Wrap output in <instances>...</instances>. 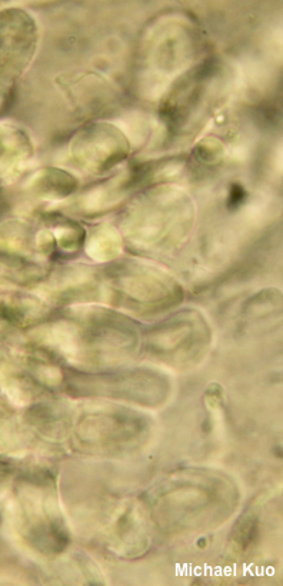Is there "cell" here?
<instances>
[{"instance_id":"6da1fadb","label":"cell","mask_w":283,"mask_h":586,"mask_svg":"<svg viewBox=\"0 0 283 586\" xmlns=\"http://www.w3.org/2000/svg\"><path fill=\"white\" fill-rule=\"evenodd\" d=\"M245 196H246V193H245L243 187H240L239 184H233L232 189H231V196H229V207L236 209L239 204L243 203Z\"/></svg>"}]
</instances>
